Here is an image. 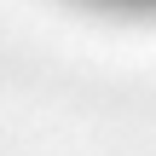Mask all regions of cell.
I'll return each mask as SVG.
<instances>
[{
	"label": "cell",
	"mask_w": 156,
	"mask_h": 156,
	"mask_svg": "<svg viewBox=\"0 0 156 156\" xmlns=\"http://www.w3.org/2000/svg\"><path fill=\"white\" fill-rule=\"evenodd\" d=\"M93 6H116V12H156V0H93Z\"/></svg>",
	"instance_id": "1"
}]
</instances>
